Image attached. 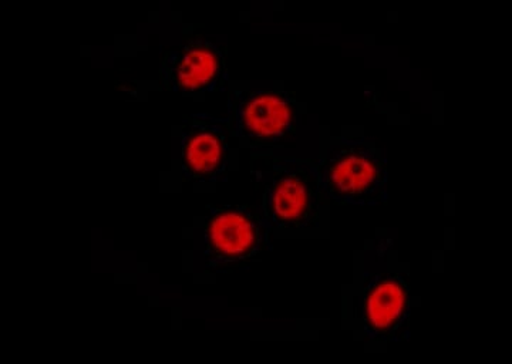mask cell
Here are the masks:
<instances>
[{
    "mask_svg": "<svg viewBox=\"0 0 512 364\" xmlns=\"http://www.w3.org/2000/svg\"><path fill=\"white\" fill-rule=\"evenodd\" d=\"M318 170L323 191L339 204L375 207L386 201V163L366 141L343 138L333 144Z\"/></svg>",
    "mask_w": 512,
    "mask_h": 364,
    "instance_id": "cell-1",
    "label": "cell"
},
{
    "mask_svg": "<svg viewBox=\"0 0 512 364\" xmlns=\"http://www.w3.org/2000/svg\"><path fill=\"white\" fill-rule=\"evenodd\" d=\"M264 182V217L271 227H311L322 207L323 187L318 168L295 158L272 161L258 174Z\"/></svg>",
    "mask_w": 512,
    "mask_h": 364,
    "instance_id": "cell-2",
    "label": "cell"
},
{
    "mask_svg": "<svg viewBox=\"0 0 512 364\" xmlns=\"http://www.w3.org/2000/svg\"><path fill=\"white\" fill-rule=\"evenodd\" d=\"M264 214L247 205L211 208L204 225V264L212 271L232 269L264 251L269 237Z\"/></svg>",
    "mask_w": 512,
    "mask_h": 364,
    "instance_id": "cell-3",
    "label": "cell"
},
{
    "mask_svg": "<svg viewBox=\"0 0 512 364\" xmlns=\"http://www.w3.org/2000/svg\"><path fill=\"white\" fill-rule=\"evenodd\" d=\"M234 126L239 136L247 138L254 147L282 143L295 131V103L288 94L279 91L238 93Z\"/></svg>",
    "mask_w": 512,
    "mask_h": 364,
    "instance_id": "cell-4",
    "label": "cell"
},
{
    "mask_svg": "<svg viewBox=\"0 0 512 364\" xmlns=\"http://www.w3.org/2000/svg\"><path fill=\"white\" fill-rule=\"evenodd\" d=\"M228 158V133L221 120L197 114L185 121L181 134V167L187 180H218L227 170Z\"/></svg>",
    "mask_w": 512,
    "mask_h": 364,
    "instance_id": "cell-5",
    "label": "cell"
},
{
    "mask_svg": "<svg viewBox=\"0 0 512 364\" xmlns=\"http://www.w3.org/2000/svg\"><path fill=\"white\" fill-rule=\"evenodd\" d=\"M224 73V53L208 39L184 43L163 64L164 83L175 93H211L220 87Z\"/></svg>",
    "mask_w": 512,
    "mask_h": 364,
    "instance_id": "cell-6",
    "label": "cell"
},
{
    "mask_svg": "<svg viewBox=\"0 0 512 364\" xmlns=\"http://www.w3.org/2000/svg\"><path fill=\"white\" fill-rule=\"evenodd\" d=\"M409 312V286L399 273L380 272L367 283L363 323L369 339L380 343L392 342Z\"/></svg>",
    "mask_w": 512,
    "mask_h": 364,
    "instance_id": "cell-7",
    "label": "cell"
}]
</instances>
